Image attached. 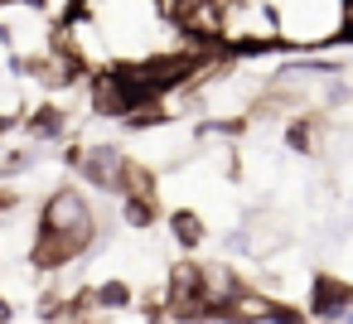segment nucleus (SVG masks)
<instances>
[{"label": "nucleus", "mask_w": 353, "mask_h": 324, "mask_svg": "<svg viewBox=\"0 0 353 324\" xmlns=\"http://www.w3.org/2000/svg\"><path fill=\"white\" fill-rule=\"evenodd\" d=\"M88 242H92V208L83 203V194L59 189L49 199V208H44V232L34 242V261L39 266H63Z\"/></svg>", "instance_id": "1"}, {"label": "nucleus", "mask_w": 353, "mask_h": 324, "mask_svg": "<svg viewBox=\"0 0 353 324\" xmlns=\"http://www.w3.org/2000/svg\"><path fill=\"white\" fill-rule=\"evenodd\" d=\"M174 237H179V242H199V237H203L199 218H194V213H179V218H174Z\"/></svg>", "instance_id": "5"}, {"label": "nucleus", "mask_w": 353, "mask_h": 324, "mask_svg": "<svg viewBox=\"0 0 353 324\" xmlns=\"http://www.w3.org/2000/svg\"><path fill=\"white\" fill-rule=\"evenodd\" d=\"M281 39L290 44H329L348 30V0H271Z\"/></svg>", "instance_id": "2"}, {"label": "nucleus", "mask_w": 353, "mask_h": 324, "mask_svg": "<svg viewBox=\"0 0 353 324\" xmlns=\"http://www.w3.org/2000/svg\"><path fill=\"white\" fill-rule=\"evenodd\" d=\"M353 310V285H343V281H319L314 285V314H348Z\"/></svg>", "instance_id": "4"}, {"label": "nucleus", "mask_w": 353, "mask_h": 324, "mask_svg": "<svg viewBox=\"0 0 353 324\" xmlns=\"http://www.w3.org/2000/svg\"><path fill=\"white\" fill-rule=\"evenodd\" d=\"M83 170H88V179L102 184V189H121V184H126V160H121L112 145H97V150L83 160Z\"/></svg>", "instance_id": "3"}]
</instances>
